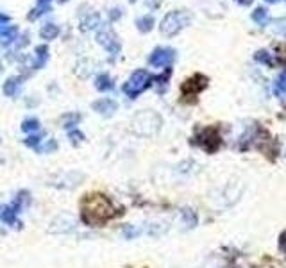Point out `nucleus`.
<instances>
[{
  "mask_svg": "<svg viewBox=\"0 0 286 268\" xmlns=\"http://www.w3.org/2000/svg\"><path fill=\"white\" fill-rule=\"evenodd\" d=\"M82 222L86 225H102L115 215L111 200L100 193H90L82 200Z\"/></svg>",
  "mask_w": 286,
  "mask_h": 268,
  "instance_id": "1",
  "label": "nucleus"
},
{
  "mask_svg": "<svg viewBox=\"0 0 286 268\" xmlns=\"http://www.w3.org/2000/svg\"><path fill=\"white\" fill-rule=\"evenodd\" d=\"M190 22H192V13L184 11V9H177V11L168 13V15L161 20L159 30H161V34H165V36H175V34H179Z\"/></svg>",
  "mask_w": 286,
  "mask_h": 268,
  "instance_id": "2",
  "label": "nucleus"
},
{
  "mask_svg": "<svg viewBox=\"0 0 286 268\" xmlns=\"http://www.w3.org/2000/svg\"><path fill=\"white\" fill-rule=\"evenodd\" d=\"M159 125H161V118L156 113L143 111V113L133 118L131 129H133V133L140 134V136H152V134H156L159 131Z\"/></svg>",
  "mask_w": 286,
  "mask_h": 268,
  "instance_id": "3",
  "label": "nucleus"
},
{
  "mask_svg": "<svg viewBox=\"0 0 286 268\" xmlns=\"http://www.w3.org/2000/svg\"><path fill=\"white\" fill-rule=\"evenodd\" d=\"M151 84H152V75L149 74V72L136 70V72H133V75L127 79V82L123 84L122 89L129 99H136V97L143 93Z\"/></svg>",
  "mask_w": 286,
  "mask_h": 268,
  "instance_id": "4",
  "label": "nucleus"
},
{
  "mask_svg": "<svg viewBox=\"0 0 286 268\" xmlns=\"http://www.w3.org/2000/svg\"><path fill=\"white\" fill-rule=\"evenodd\" d=\"M27 204H29V193L27 192L18 193V197L15 198L13 204L0 206V220L4 222V223H9V225H18L16 215L20 213V209L25 208Z\"/></svg>",
  "mask_w": 286,
  "mask_h": 268,
  "instance_id": "5",
  "label": "nucleus"
},
{
  "mask_svg": "<svg viewBox=\"0 0 286 268\" xmlns=\"http://www.w3.org/2000/svg\"><path fill=\"white\" fill-rule=\"evenodd\" d=\"M97 41H99L100 45L107 50V52L111 54L113 58H117L118 54H120V48H122V45H120V40H118V36L113 32V29H102L97 34Z\"/></svg>",
  "mask_w": 286,
  "mask_h": 268,
  "instance_id": "6",
  "label": "nucleus"
},
{
  "mask_svg": "<svg viewBox=\"0 0 286 268\" xmlns=\"http://www.w3.org/2000/svg\"><path fill=\"white\" fill-rule=\"evenodd\" d=\"M175 59V50L170 47H158L154 52L151 54L149 58V63L156 68H161V66H170L172 61Z\"/></svg>",
  "mask_w": 286,
  "mask_h": 268,
  "instance_id": "7",
  "label": "nucleus"
},
{
  "mask_svg": "<svg viewBox=\"0 0 286 268\" xmlns=\"http://www.w3.org/2000/svg\"><path fill=\"white\" fill-rule=\"evenodd\" d=\"M206 86H208V77L197 74V75L190 77L188 81H184L181 89L184 97H195V95H199Z\"/></svg>",
  "mask_w": 286,
  "mask_h": 268,
  "instance_id": "8",
  "label": "nucleus"
},
{
  "mask_svg": "<svg viewBox=\"0 0 286 268\" xmlns=\"http://www.w3.org/2000/svg\"><path fill=\"white\" fill-rule=\"evenodd\" d=\"M199 145L204 149L206 152H215L220 147V136L215 129H204L199 136Z\"/></svg>",
  "mask_w": 286,
  "mask_h": 268,
  "instance_id": "9",
  "label": "nucleus"
},
{
  "mask_svg": "<svg viewBox=\"0 0 286 268\" xmlns=\"http://www.w3.org/2000/svg\"><path fill=\"white\" fill-rule=\"evenodd\" d=\"M91 107H93L97 113H100V115L109 117V115H113V113L117 111L118 105L113 99H100V100H95L93 104H91Z\"/></svg>",
  "mask_w": 286,
  "mask_h": 268,
  "instance_id": "10",
  "label": "nucleus"
},
{
  "mask_svg": "<svg viewBox=\"0 0 286 268\" xmlns=\"http://www.w3.org/2000/svg\"><path fill=\"white\" fill-rule=\"evenodd\" d=\"M18 27L16 25H0V45H11L16 40Z\"/></svg>",
  "mask_w": 286,
  "mask_h": 268,
  "instance_id": "11",
  "label": "nucleus"
},
{
  "mask_svg": "<svg viewBox=\"0 0 286 268\" xmlns=\"http://www.w3.org/2000/svg\"><path fill=\"white\" fill-rule=\"evenodd\" d=\"M48 61V47L47 45H40L34 50V68H41L45 66V63Z\"/></svg>",
  "mask_w": 286,
  "mask_h": 268,
  "instance_id": "12",
  "label": "nucleus"
},
{
  "mask_svg": "<svg viewBox=\"0 0 286 268\" xmlns=\"http://www.w3.org/2000/svg\"><path fill=\"white\" fill-rule=\"evenodd\" d=\"M95 88L99 91H109L115 88V82H113V77H109L107 74H100L97 79H95Z\"/></svg>",
  "mask_w": 286,
  "mask_h": 268,
  "instance_id": "13",
  "label": "nucleus"
},
{
  "mask_svg": "<svg viewBox=\"0 0 286 268\" xmlns=\"http://www.w3.org/2000/svg\"><path fill=\"white\" fill-rule=\"evenodd\" d=\"M20 86H22L20 77H11V79H7V81L4 82V93H6L7 97H15V95H18V91H20Z\"/></svg>",
  "mask_w": 286,
  "mask_h": 268,
  "instance_id": "14",
  "label": "nucleus"
},
{
  "mask_svg": "<svg viewBox=\"0 0 286 268\" xmlns=\"http://www.w3.org/2000/svg\"><path fill=\"white\" fill-rule=\"evenodd\" d=\"M50 2H52V0H38V6L32 9V13H29V20H36V18H40L41 15H45V13L50 11Z\"/></svg>",
  "mask_w": 286,
  "mask_h": 268,
  "instance_id": "15",
  "label": "nucleus"
},
{
  "mask_svg": "<svg viewBox=\"0 0 286 268\" xmlns=\"http://www.w3.org/2000/svg\"><path fill=\"white\" fill-rule=\"evenodd\" d=\"M154 24H156V22H154V16H151V15L140 16L138 20H136V27H138L140 32H151Z\"/></svg>",
  "mask_w": 286,
  "mask_h": 268,
  "instance_id": "16",
  "label": "nucleus"
},
{
  "mask_svg": "<svg viewBox=\"0 0 286 268\" xmlns=\"http://www.w3.org/2000/svg\"><path fill=\"white\" fill-rule=\"evenodd\" d=\"M40 36L43 40H56L59 36V25L56 24H47L43 25L40 30Z\"/></svg>",
  "mask_w": 286,
  "mask_h": 268,
  "instance_id": "17",
  "label": "nucleus"
},
{
  "mask_svg": "<svg viewBox=\"0 0 286 268\" xmlns=\"http://www.w3.org/2000/svg\"><path fill=\"white\" fill-rule=\"evenodd\" d=\"M274 89H275V95H279V97H285L286 95V70L281 72L279 77L275 79Z\"/></svg>",
  "mask_w": 286,
  "mask_h": 268,
  "instance_id": "18",
  "label": "nucleus"
},
{
  "mask_svg": "<svg viewBox=\"0 0 286 268\" xmlns=\"http://www.w3.org/2000/svg\"><path fill=\"white\" fill-rule=\"evenodd\" d=\"M99 24H100V16L99 15H90V16L82 22V25H81V29L82 30H90V29H95V27H99Z\"/></svg>",
  "mask_w": 286,
  "mask_h": 268,
  "instance_id": "19",
  "label": "nucleus"
},
{
  "mask_svg": "<svg viewBox=\"0 0 286 268\" xmlns=\"http://www.w3.org/2000/svg\"><path fill=\"white\" fill-rule=\"evenodd\" d=\"M252 20H254L257 25H265V22H267V9H265V7L254 9V11H252Z\"/></svg>",
  "mask_w": 286,
  "mask_h": 268,
  "instance_id": "20",
  "label": "nucleus"
},
{
  "mask_svg": "<svg viewBox=\"0 0 286 268\" xmlns=\"http://www.w3.org/2000/svg\"><path fill=\"white\" fill-rule=\"evenodd\" d=\"M254 59H256L257 63H265V64H270V66L275 63L274 59H272V54H269L267 50H259V52H256Z\"/></svg>",
  "mask_w": 286,
  "mask_h": 268,
  "instance_id": "21",
  "label": "nucleus"
},
{
  "mask_svg": "<svg viewBox=\"0 0 286 268\" xmlns=\"http://www.w3.org/2000/svg\"><path fill=\"white\" fill-rule=\"evenodd\" d=\"M40 129V122L36 118H27L24 123H22V131L24 133H32V131H38Z\"/></svg>",
  "mask_w": 286,
  "mask_h": 268,
  "instance_id": "22",
  "label": "nucleus"
},
{
  "mask_svg": "<svg viewBox=\"0 0 286 268\" xmlns=\"http://www.w3.org/2000/svg\"><path fill=\"white\" fill-rule=\"evenodd\" d=\"M40 141H41V136H29V138L25 140V145L36 147V149H38V145H40Z\"/></svg>",
  "mask_w": 286,
  "mask_h": 268,
  "instance_id": "23",
  "label": "nucleus"
},
{
  "mask_svg": "<svg viewBox=\"0 0 286 268\" xmlns=\"http://www.w3.org/2000/svg\"><path fill=\"white\" fill-rule=\"evenodd\" d=\"M68 136H70V140L74 141V143H79V141H82V138H84L82 133H79V131H70Z\"/></svg>",
  "mask_w": 286,
  "mask_h": 268,
  "instance_id": "24",
  "label": "nucleus"
},
{
  "mask_svg": "<svg viewBox=\"0 0 286 268\" xmlns=\"http://www.w3.org/2000/svg\"><path fill=\"white\" fill-rule=\"evenodd\" d=\"M123 234H125L127 238H135L136 234H138V231H136V229H133V227H125V229H123Z\"/></svg>",
  "mask_w": 286,
  "mask_h": 268,
  "instance_id": "25",
  "label": "nucleus"
},
{
  "mask_svg": "<svg viewBox=\"0 0 286 268\" xmlns=\"http://www.w3.org/2000/svg\"><path fill=\"white\" fill-rule=\"evenodd\" d=\"M159 4H161V0H147V6L152 7V9H158Z\"/></svg>",
  "mask_w": 286,
  "mask_h": 268,
  "instance_id": "26",
  "label": "nucleus"
},
{
  "mask_svg": "<svg viewBox=\"0 0 286 268\" xmlns=\"http://www.w3.org/2000/svg\"><path fill=\"white\" fill-rule=\"evenodd\" d=\"M279 245H281V251L286 252V233L281 234V241H279Z\"/></svg>",
  "mask_w": 286,
  "mask_h": 268,
  "instance_id": "27",
  "label": "nucleus"
},
{
  "mask_svg": "<svg viewBox=\"0 0 286 268\" xmlns=\"http://www.w3.org/2000/svg\"><path fill=\"white\" fill-rule=\"evenodd\" d=\"M4 24H9V16L4 15V13H0V25H4Z\"/></svg>",
  "mask_w": 286,
  "mask_h": 268,
  "instance_id": "28",
  "label": "nucleus"
},
{
  "mask_svg": "<svg viewBox=\"0 0 286 268\" xmlns=\"http://www.w3.org/2000/svg\"><path fill=\"white\" fill-rule=\"evenodd\" d=\"M120 16V9H113L111 11V20H117Z\"/></svg>",
  "mask_w": 286,
  "mask_h": 268,
  "instance_id": "29",
  "label": "nucleus"
},
{
  "mask_svg": "<svg viewBox=\"0 0 286 268\" xmlns=\"http://www.w3.org/2000/svg\"><path fill=\"white\" fill-rule=\"evenodd\" d=\"M238 4H241V6H251L252 4V0H236Z\"/></svg>",
  "mask_w": 286,
  "mask_h": 268,
  "instance_id": "30",
  "label": "nucleus"
},
{
  "mask_svg": "<svg viewBox=\"0 0 286 268\" xmlns=\"http://www.w3.org/2000/svg\"><path fill=\"white\" fill-rule=\"evenodd\" d=\"M267 2H269V4H277L279 0H267Z\"/></svg>",
  "mask_w": 286,
  "mask_h": 268,
  "instance_id": "31",
  "label": "nucleus"
},
{
  "mask_svg": "<svg viewBox=\"0 0 286 268\" xmlns=\"http://www.w3.org/2000/svg\"><path fill=\"white\" fill-rule=\"evenodd\" d=\"M59 2H61V4H64V2H68V0H59Z\"/></svg>",
  "mask_w": 286,
  "mask_h": 268,
  "instance_id": "32",
  "label": "nucleus"
},
{
  "mask_svg": "<svg viewBox=\"0 0 286 268\" xmlns=\"http://www.w3.org/2000/svg\"><path fill=\"white\" fill-rule=\"evenodd\" d=\"M129 2H136V0H129Z\"/></svg>",
  "mask_w": 286,
  "mask_h": 268,
  "instance_id": "33",
  "label": "nucleus"
},
{
  "mask_svg": "<svg viewBox=\"0 0 286 268\" xmlns=\"http://www.w3.org/2000/svg\"><path fill=\"white\" fill-rule=\"evenodd\" d=\"M0 72H2V66H0Z\"/></svg>",
  "mask_w": 286,
  "mask_h": 268,
  "instance_id": "34",
  "label": "nucleus"
}]
</instances>
